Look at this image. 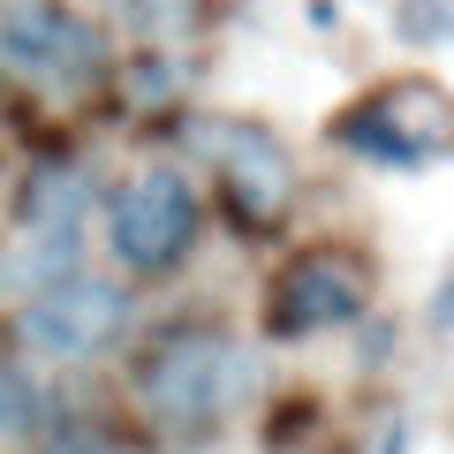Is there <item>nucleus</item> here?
Returning a JSON list of instances; mask_svg holds the SVG:
<instances>
[{"mask_svg":"<svg viewBox=\"0 0 454 454\" xmlns=\"http://www.w3.org/2000/svg\"><path fill=\"white\" fill-rule=\"evenodd\" d=\"M333 137H340L348 152H364V160L394 167V175H417V167L447 160V145H454V106H447V91H439L432 76H402L394 91L364 98Z\"/></svg>","mask_w":454,"mask_h":454,"instance_id":"f257e3e1","label":"nucleus"},{"mask_svg":"<svg viewBox=\"0 0 454 454\" xmlns=\"http://www.w3.org/2000/svg\"><path fill=\"white\" fill-rule=\"evenodd\" d=\"M197 235V190L182 167H145L114 190V212H106V243L129 273H167V265L190 250Z\"/></svg>","mask_w":454,"mask_h":454,"instance_id":"f03ea898","label":"nucleus"},{"mask_svg":"<svg viewBox=\"0 0 454 454\" xmlns=\"http://www.w3.org/2000/svg\"><path fill=\"white\" fill-rule=\"evenodd\" d=\"M121 325H129V295L114 288V280H53V288L23 295L16 310V340L31 348V356H98L106 340H121Z\"/></svg>","mask_w":454,"mask_h":454,"instance_id":"7ed1b4c3","label":"nucleus"},{"mask_svg":"<svg viewBox=\"0 0 454 454\" xmlns=\"http://www.w3.org/2000/svg\"><path fill=\"white\" fill-rule=\"evenodd\" d=\"M137 394H145L152 417H212V409L235 394V348L205 325H175L167 340H152L145 364H137Z\"/></svg>","mask_w":454,"mask_h":454,"instance_id":"20e7f679","label":"nucleus"},{"mask_svg":"<svg viewBox=\"0 0 454 454\" xmlns=\"http://www.w3.org/2000/svg\"><path fill=\"white\" fill-rule=\"evenodd\" d=\"M372 295L364 265L348 250H303L273 273V295H265V325L273 333H325V325H348Z\"/></svg>","mask_w":454,"mask_h":454,"instance_id":"39448f33","label":"nucleus"},{"mask_svg":"<svg viewBox=\"0 0 454 454\" xmlns=\"http://www.w3.org/2000/svg\"><path fill=\"white\" fill-rule=\"evenodd\" d=\"M0 61L38 83H83L98 68V31L61 0H8L0 8Z\"/></svg>","mask_w":454,"mask_h":454,"instance_id":"423d86ee","label":"nucleus"},{"mask_svg":"<svg viewBox=\"0 0 454 454\" xmlns=\"http://www.w3.org/2000/svg\"><path fill=\"white\" fill-rule=\"evenodd\" d=\"M197 137H205V145L227 160V197L243 205V220H273V212L288 205L295 175H288V152H280L265 129L227 121V129H197Z\"/></svg>","mask_w":454,"mask_h":454,"instance_id":"0eeeda50","label":"nucleus"},{"mask_svg":"<svg viewBox=\"0 0 454 454\" xmlns=\"http://www.w3.org/2000/svg\"><path fill=\"white\" fill-rule=\"evenodd\" d=\"M83 258V220H31L23 235H8L0 250V295H38L53 280H68Z\"/></svg>","mask_w":454,"mask_h":454,"instance_id":"6e6552de","label":"nucleus"},{"mask_svg":"<svg viewBox=\"0 0 454 454\" xmlns=\"http://www.w3.org/2000/svg\"><path fill=\"white\" fill-rule=\"evenodd\" d=\"M83 205H91V175L83 167H31V182H23V212L31 220H83Z\"/></svg>","mask_w":454,"mask_h":454,"instance_id":"1a4fd4ad","label":"nucleus"},{"mask_svg":"<svg viewBox=\"0 0 454 454\" xmlns=\"http://www.w3.org/2000/svg\"><path fill=\"white\" fill-rule=\"evenodd\" d=\"M38 409H46V394H38V379L23 372V364L0 356V439H16L38 424Z\"/></svg>","mask_w":454,"mask_h":454,"instance_id":"9d476101","label":"nucleus"},{"mask_svg":"<svg viewBox=\"0 0 454 454\" xmlns=\"http://www.w3.org/2000/svg\"><path fill=\"white\" fill-rule=\"evenodd\" d=\"M46 454H114V439H106V432H91V424H68V432H53V439H46Z\"/></svg>","mask_w":454,"mask_h":454,"instance_id":"9b49d317","label":"nucleus"},{"mask_svg":"<svg viewBox=\"0 0 454 454\" xmlns=\"http://www.w3.org/2000/svg\"><path fill=\"white\" fill-rule=\"evenodd\" d=\"M402 31L409 38H439V0H417V8L402 16Z\"/></svg>","mask_w":454,"mask_h":454,"instance_id":"f8f14e48","label":"nucleus"},{"mask_svg":"<svg viewBox=\"0 0 454 454\" xmlns=\"http://www.w3.org/2000/svg\"><path fill=\"white\" fill-rule=\"evenodd\" d=\"M379 454H409V424H394V432L379 439Z\"/></svg>","mask_w":454,"mask_h":454,"instance_id":"ddd939ff","label":"nucleus"}]
</instances>
